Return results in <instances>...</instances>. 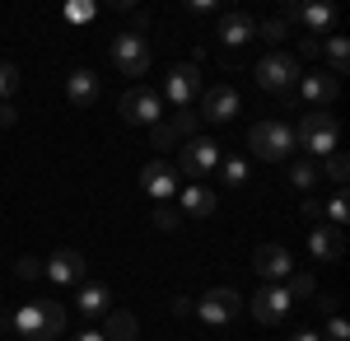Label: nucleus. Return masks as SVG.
I'll list each match as a JSON object with an SVG mask.
<instances>
[{
	"label": "nucleus",
	"mask_w": 350,
	"mask_h": 341,
	"mask_svg": "<svg viewBox=\"0 0 350 341\" xmlns=\"http://www.w3.org/2000/svg\"><path fill=\"white\" fill-rule=\"evenodd\" d=\"M252 38H257V19H252V14H243V10H229V14L215 24V42L224 47V56H229L224 66H239L243 47H247Z\"/></svg>",
	"instance_id": "obj_12"
},
{
	"label": "nucleus",
	"mask_w": 350,
	"mask_h": 341,
	"mask_svg": "<svg viewBox=\"0 0 350 341\" xmlns=\"http://www.w3.org/2000/svg\"><path fill=\"white\" fill-rule=\"evenodd\" d=\"M295 127L290 122H257L252 131H247V150L257 159H267V164H285V159L295 155Z\"/></svg>",
	"instance_id": "obj_4"
},
{
	"label": "nucleus",
	"mask_w": 350,
	"mask_h": 341,
	"mask_svg": "<svg viewBox=\"0 0 350 341\" xmlns=\"http://www.w3.org/2000/svg\"><path fill=\"white\" fill-rule=\"evenodd\" d=\"M215 173H219V183H224V187H243V183H247V159H243V155H224Z\"/></svg>",
	"instance_id": "obj_27"
},
{
	"label": "nucleus",
	"mask_w": 350,
	"mask_h": 341,
	"mask_svg": "<svg viewBox=\"0 0 350 341\" xmlns=\"http://www.w3.org/2000/svg\"><path fill=\"white\" fill-rule=\"evenodd\" d=\"M285 33H290L285 19H267V24H257V38H267L271 47H275V42H285Z\"/></svg>",
	"instance_id": "obj_32"
},
{
	"label": "nucleus",
	"mask_w": 350,
	"mask_h": 341,
	"mask_svg": "<svg viewBox=\"0 0 350 341\" xmlns=\"http://www.w3.org/2000/svg\"><path fill=\"white\" fill-rule=\"evenodd\" d=\"M108 56H112V66H117L122 75H131V79L145 75V71H150V61H154L150 42H145V33H135V28H126V33H117V38H112Z\"/></svg>",
	"instance_id": "obj_7"
},
{
	"label": "nucleus",
	"mask_w": 350,
	"mask_h": 341,
	"mask_svg": "<svg viewBox=\"0 0 350 341\" xmlns=\"http://www.w3.org/2000/svg\"><path fill=\"white\" fill-rule=\"evenodd\" d=\"M75 341H103V332H98V327L89 323V327H80V332H75Z\"/></svg>",
	"instance_id": "obj_41"
},
{
	"label": "nucleus",
	"mask_w": 350,
	"mask_h": 341,
	"mask_svg": "<svg viewBox=\"0 0 350 341\" xmlns=\"http://www.w3.org/2000/svg\"><path fill=\"white\" fill-rule=\"evenodd\" d=\"M140 192H145L154 206H173L178 192H183V173H178L168 159H150V164L140 168Z\"/></svg>",
	"instance_id": "obj_8"
},
{
	"label": "nucleus",
	"mask_w": 350,
	"mask_h": 341,
	"mask_svg": "<svg viewBox=\"0 0 350 341\" xmlns=\"http://www.w3.org/2000/svg\"><path fill=\"white\" fill-rule=\"evenodd\" d=\"M239 89H229V84H211V89H201V122H211V127H229L234 117H239Z\"/></svg>",
	"instance_id": "obj_13"
},
{
	"label": "nucleus",
	"mask_w": 350,
	"mask_h": 341,
	"mask_svg": "<svg viewBox=\"0 0 350 341\" xmlns=\"http://www.w3.org/2000/svg\"><path fill=\"white\" fill-rule=\"evenodd\" d=\"M295 309V299H290V290L285 286H262L252 294V318L262 323V327H275V323H285Z\"/></svg>",
	"instance_id": "obj_14"
},
{
	"label": "nucleus",
	"mask_w": 350,
	"mask_h": 341,
	"mask_svg": "<svg viewBox=\"0 0 350 341\" xmlns=\"http://www.w3.org/2000/svg\"><path fill=\"white\" fill-rule=\"evenodd\" d=\"M183 225V215L173 206H154V229H178Z\"/></svg>",
	"instance_id": "obj_35"
},
{
	"label": "nucleus",
	"mask_w": 350,
	"mask_h": 341,
	"mask_svg": "<svg viewBox=\"0 0 350 341\" xmlns=\"http://www.w3.org/2000/svg\"><path fill=\"white\" fill-rule=\"evenodd\" d=\"M42 281H52V286H80L84 281V253L80 248H56L52 257L42 262Z\"/></svg>",
	"instance_id": "obj_17"
},
{
	"label": "nucleus",
	"mask_w": 350,
	"mask_h": 341,
	"mask_svg": "<svg viewBox=\"0 0 350 341\" xmlns=\"http://www.w3.org/2000/svg\"><path fill=\"white\" fill-rule=\"evenodd\" d=\"M196 127H201V117H196L191 108H183V112H173V117H168V131L178 136V140H183V136H196Z\"/></svg>",
	"instance_id": "obj_30"
},
{
	"label": "nucleus",
	"mask_w": 350,
	"mask_h": 341,
	"mask_svg": "<svg viewBox=\"0 0 350 341\" xmlns=\"http://www.w3.org/2000/svg\"><path fill=\"white\" fill-rule=\"evenodd\" d=\"M252 75L262 84V94L271 99H285V94H295V84L304 79V61L295 52H267L257 66H252Z\"/></svg>",
	"instance_id": "obj_2"
},
{
	"label": "nucleus",
	"mask_w": 350,
	"mask_h": 341,
	"mask_svg": "<svg viewBox=\"0 0 350 341\" xmlns=\"http://www.w3.org/2000/svg\"><path fill=\"white\" fill-rule=\"evenodd\" d=\"M66 304L61 299H28L10 314V332H19L24 341H56L66 332Z\"/></svg>",
	"instance_id": "obj_1"
},
{
	"label": "nucleus",
	"mask_w": 350,
	"mask_h": 341,
	"mask_svg": "<svg viewBox=\"0 0 350 341\" xmlns=\"http://www.w3.org/2000/svg\"><path fill=\"white\" fill-rule=\"evenodd\" d=\"M318 178H327L336 192H346V183H350V159L341 155V150H336V155H327V159H318Z\"/></svg>",
	"instance_id": "obj_24"
},
{
	"label": "nucleus",
	"mask_w": 350,
	"mask_h": 341,
	"mask_svg": "<svg viewBox=\"0 0 350 341\" xmlns=\"http://www.w3.org/2000/svg\"><path fill=\"white\" fill-rule=\"evenodd\" d=\"M75 309H80L84 323H98V318L112 309V290L103 281H80L75 286Z\"/></svg>",
	"instance_id": "obj_19"
},
{
	"label": "nucleus",
	"mask_w": 350,
	"mask_h": 341,
	"mask_svg": "<svg viewBox=\"0 0 350 341\" xmlns=\"http://www.w3.org/2000/svg\"><path fill=\"white\" fill-rule=\"evenodd\" d=\"M299 56H308V61H318V38H304V47H299Z\"/></svg>",
	"instance_id": "obj_43"
},
{
	"label": "nucleus",
	"mask_w": 350,
	"mask_h": 341,
	"mask_svg": "<svg viewBox=\"0 0 350 341\" xmlns=\"http://www.w3.org/2000/svg\"><path fill=\"white\" fill-rule=\"evenodd\" d=\"M295 140L313 155V164L327 155H336V140H341V122L332 112H304V122L295 127Z\"/></svg>",
	"instance_id": "obj_3"
},
{
	"label": "nucleus",
	"mask_w": 350,
	"mask_h": 341,
	"mask_svg": "<svg viewBox=\"0 0 350 341\" xmlns=\"http://www.w3.org/2000/svg\"><path fill=\"white\" fill-rule=\"evenodd\" d=\"M187 14H215V5H211V0H191Z\"/></svg>",
	"instance_id": "obj_42"
},
{
	"label": "nucleus",
	"mask_w": 350,
	"mask_h": 341,
	"mask_svg": "<svg viewBox=\"0 0 350 341\" xmlns=\"http://www.w3.org/2000/svg\"><path fill=\"white\" fill-rule=\"evenodd\" d=\"M295 94H299L308 108H313V112H327V103L341 94V79L327 75V71H304V79L295 84Z\"/></svg>",
	"instance_id": "obj_16"
},
{
	"label": "nucleus",
	"mask_w": 350,
	"mask_h": 341,
	"mask_svg": "<svg viewBox=\"0 0 350 341\" xmlns=\"http://www.w3.org/2000/svg\"><path fill=\"white\" fill-rule=\"evenodd\" d=\"M290 341H323V337H318V327H295Z\"/></svg>",
	"instance_id": "obj_39"
},
{
	"label": "nucleus",
	"mask_w": 350,
	"mask_h": 341,
	"mask_svg": "<svg viewBox=\"0 0 350 341\" xmlns=\"http://www.w3.org/2000/svg\"><path fill=\"white\" fill-rule=\"evenodd\" d=\"M308 253H313V262H341L346 234L332 229V225H313V229H308Z\"/></svg>",
	"instance_id": "obj_21"
},
{
	"label": "nucleus",
	"mask_w": 350,
	"mask_h": 341,
	"mask_svg": "<svg viewBox=\"0 0 350 341\" xmlns=\"http://www.w3.org/2000/svg\"><path fill=\"white\" fill-rule=\"evenodd\" d=\"M318 56L327 61V75H336V79H341V75L350 71V42L341 38V33L323 38V42H318Z\"/></svg>",
	"instance_id": "obj_23"
},
{
	"label": "nucleus",
	"mask_w": 350,
	"mask_h": 341,
	"mask_svg": "<svg viewBox=\"0 0 350 341\" xmlns=\"http://www.w3.org/2000/svg\"><path fill=\"white\" fill-rule=\"evenodd\" d=\"M219 159H224V145H219L215 136H191L187 145H183V159H178V173H187L191 183H201L206 173H215Z\"/></svg>",
	"instance_id": "obj_11"
},
{
	"label": "nucleus",
	"mask_w": 350,
	"mask_h": 341,
	"mask_svg": "<svg viewBox=\"0 0 350 341\" xmlns=\"http://www.w3.org/2000/svg\"><path fill=\"white\" fill-rule=\"evenodd\" d=\"M252 271H257L267 286H285L290 271H295V257H290V248H280V243H262L257 257H252Z\"/></svg>",
	"instance_id": "obj_15"
},
{
	"label": "nucleus",
	"mask_w": 350,
	"mask_h": 341,
	"mask_svg": "<svg viewBox=\"0 0 350 341\" xmlns=\"http://www.w3.org/2000/svg\"><path fill=\"white\" fill-rule=\"evenodd\" d=\"M280 19L285 24H304L308 28V38H332V28H336V5H318V0H285L280 5Z\"/></svg>",
	"instance_id": "obj_6"
},
{
	"label": "nucleus",
	"mask_w": 350,
	"mask_h": 341,
	"mask_svg": "<svg viewBox=\"0 0 350 341\" xmlns=\"http://www.w3.org/2000/svg\"><path fill=\"white\" fill-rule=\"evenodd\" d=\"M219 210V201H215V192L206 183H187L183 192H178V215H191V220H211Z\"/></svg>",
	"instance_id": "obj_20"
},
{
	"label": "nucleus",
	"mask_w": 350,
	"mask_h": 341,
	"mask_svg": "<svg viewBox=\"0 0 350 341\" xmlns=\"http://www.w3.org/2000/svg\"><path fill=\"white\" fill-rule=\"evenodd\" d=\"M313 314L332 318V314H336V294H313Z\"/></svg>",
	"instance_id": "obj_36"
},
{
	"label": "nucleus",
	"mask_w": 350,
	"mask_h": 341,
	"mask_svg": "<svg viewBox=\"0 0 350 341\" xmlns=\"http://www.w3.org/2000/svg\"><path fill=\"white\" fill-rule=\"evenodd\" d=\"M19 84H24L19 66H14V61H0V103H10V99L19 94Z\"/></svg>",
	"instance_id": "obj_28"
},
{
	"label": "nucleus",
	"mask_w": 350,
	"mask_h": 341,
	"mask_svg": "<svg viewBox=\"0 0 350 341\" xmlns=\"http://www.w3.org/2000/svg\"><path fill=\"white\" fill-rule=\"evenodd\" d=\"M285 290H290V299H313L318 294V281H313V271H290Z\"/></svg>",
	"instance_id": "obj_29"
},
{
	"label": "nucleus",
	"mask_w": 350,
	"mask_h": 341,
	"mask_svg": "<svg viewBox=\"0 0 350 341\" xmlns=\"http://www.w3.org/2000/svg\"><path fill=\"white\" fill-rule=\"evenodd\" d=\"M318 337H323V341H350V323L341 314H332L323 323V332H318Z\"/></svg>",
	"instance_id": "obj_31"
},
{
	"label": "nucleus",
	"mask_w": 350,
	"mask_h": 341,
	"mask_svg": "<svg viewBox=\"0 0 350 341\" xmlns=\"http://www.w3.org/2000/svg\"><path fill=\"white\" fill-rule=\"evenodd\" d=\"M201 99V66L196 61H178L163 75V103H173V112H183Z\"/></svg>",
	"instance_id": "obj_9"
},
{
	"label": "nucleus",
	"mask_w": 350,
	"mask_h": 341,
	"mask_svg": "<svg viewBox=\"0 0 350 341\" xmlns=\"http://www.w3.org/2000/svg\"><path fill=\"white\" fill-rule=\"evenodd\" d=\"M117 112H122L126 127H154V122H163V99L150 84H135L117 99Z\"/></svg>",
	"instance_id": "obj_10"
},
{
	"label": "nucleus",
	"mask_w": 350,
	"mask_h": 341,
	"mask_svg": "<svg viewBox=\"0 0 350 341\" xmlns=\"http://www.w3.org/2000/svg\"><path fill=\"white\" fill-rule=\"evenodd\" d=\"M94 14H98L94 0H70V5H66V19H70V24H84V19H94Z\"/></svg>",
	"instance_id": "obj_34"
},
{
	"label": "nucleus",
	"mask_w": 350,
	"mask_h": 341,
	"mask_svg": "<svg viewBox=\"0 0 350 341\" xmlns=\"http://www.w3.org/2000/svg\"><path fill=\"white\" fill-rule=\"evenodd\" d=\"M191 314L201 318L206 327H229V323L243 314V294L229 290V286H211L201 299H191Z\"/></svg>",
	"instance_id": "obj_5"
},
{
	"label": "nucleus",
	"mask_w": 350,
	"mask_h": 341,
	"mask_svg": "<svg viewBox=\"0 0 350 341\" xmlns=\"http://www.w3.org/2000/svg\"><path fill=\"white\" fill-rule=\"evenodd\" d=\"M19 122V112H14V103H0V127H14Z\"/></svg>",
	"instance_id": "obj_40"
},
{
	"label": "nucleus",
	"mask_w": 350,
	"mask_h": 341,
	"mask_svg": "<svg viewBox=\"0 0 350 341\" xmlns=\"http://www.w3.org/2000/svg\"><path fill=\"white\" fill-rule=\"evenodd\" d=\"M14 276H19V281H42V257H19V262H14Z\"/></svg>",
	"instance_id": "obj_33"
},
{
	"label": "nucleus",
	"mask_w": 350,
	"mask_h": 341,
	"mask_svg": "<svg viewBox=\"0 0 350 341\" xmlns=\"http://www.w3.org/2000/svg\"><path fill=\"white\" fill-rule=\"evenodd\" d=\"M0 332H10V314L5 309H0Z\"/></svg>",
	"instance_id": "obj_44"
},
{
	"label": "nucleus",
	"mask_w": 350,
	"mask_h": 341,
	"mask_svg": "<svg viewBox=\"0 0 350 341\" xmlns=\"http://www.w3.org/2000/svg\"><path fill=\"white\" fill-rule=\"evenodd\" d=\"M98 332H103V341H135L140 323H135L131 309H108V314L98 318Z\"/></svg>",
	"instance_id": "obj_22"
},
{
	"label": "nucleus",
	"mask_w": 350,
	"mask_h": 341,
	"mask_svg": "<svg viewBox=\"0 0 350 341\" xmlns=\"http://www.w3.org/2000/svg\"><path fill=\"white\" fill-rule=\"evenodd\" d=\"M98 94H103V79H98L94 66H70V71H66V99L75 108L98 103Z\"/></svg>",
	"instance_id": "obj_18"
},
{
	"label": "nucleus",
	"mask_w": 350,
	"mask_h": 341,
	"mask_svg": "<svg viewBox=\"0 0 350 341\" xmlns=\"http://www.w3.org/2000/svg\"><path fill=\"white\" fill-rule=\"evenodd\" d=\"M299 215H304L308 225H323V206H318V201H304V206H299Z\"/></svg>",
	"instance_id": "obj_37"
},
{
	"label": "nucleus",
	"mask_w": 350,
	"mask_h": 341,
	"mask_svg": "<svg viewBox=\"0 0 350 341\" xmlns=\"http://www.w3.org/2000/svg\"><path fill=\"white\" fill-rule=\"evenodd\" d=\"M168 309H173L178 318H187L191 314V299H187V294H173V299H168Z\"/></svg>",
	"instance_id": "obj_38"
},
{
	"label": "nucleus",
	"mask_w": 350,
	"mask_h": 341,
	"mask_svg": "<svg viewBox=\"0 0 350 341\" xmlns=\"http://www.w3.org/2000/svg\"><path fill=\"white\" fill-rule=\"evenodd\" d=\"M323 220L332 225V229H346L350 225V201H346V192H332L323 201Z\"/></svg>",
	"instance_id": "obj_26"
},
{
	"label": "nucleus",
	"mask_w": 350,
	"mask_h": 341,
	"mask_svg": "<svg viewBox=\"0 0 350 341\" xmlns=\"http://www.w3.org/2000/svg\"><path fill=\"white\" fill-rule=\"evenodd\" d=\"M285 183L295 187V192H313V187L323 183V178H318V164H313V159H299V164H285Z\"/></svg>",
	"instance_id": "obj_25"
}]
</instances>
